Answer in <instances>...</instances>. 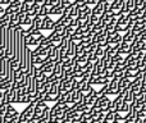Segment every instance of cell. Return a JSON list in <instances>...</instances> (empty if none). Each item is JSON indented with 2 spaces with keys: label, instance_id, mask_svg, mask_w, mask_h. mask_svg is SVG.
Returning <instances> with one entry per match:
<instances>
[{
  "label": "cell",
  "instance_id": "1",
  "mask_svg": "<svg viewBox=\"0 0 146 123\" xmlns=\"http://www.w3.org/2000/svg\"><path fill=\"white\" fill-rule=\"evenodd\" d=\"M18 116H19L18 110L12 105V104H9V105L7 106V110H5V113H4V119H5V121H10V119L18 118Z\"/></svg>",
  "mask_w": 146,
  "mask_h": 123
},
{
  "label": "cell",
  "instance_id": "2",
  "mask_svg": "<svg viewBox=\"0 0 146 123\" xmlns=\"http://www.w3.org/2000/svg\"><path fill=\"white\" fill-rule=\"evenodd\" d=\"M110 99H109V96H101V98L96 99V103L94 104L92 106H95V108H100L103 109V110H106V108H108V105L110 104Z\"/></svg>",
  "mask_w": 146,
  "mask_h": 123
},
{
  "label": "cell",
  "instance_id": "3",
  "mask_svg": "<svg viewBox=\"0 0 146 123\" xmlns=\"http://www.w3.org/2000/svg\"><path fill=\"white\" fill-rule=\"evenodd\" d=\"M54 26H55V23H54V21L51 19L50 15H46V17L42 18V21H41V27L40 30L44 31V30H50L53 31L54 30Z\"/></svg>",
  "mask_w": 146,
  "mask_h": 123
},
{
  "label": "cell",
  "instance_id": "4",
  "mask_svg": "<svg viewBox=\"0 0 146 123\" xmlns=\"http://www.w3.org/2000/svg\"><path fill=\"white\" fill-rule=\"evenodd\" d=\"M35 106H36V103H35V101H32V103L27 104V106H26V108L23 109L22 112H21V114H22V116L28 121L30 118H32V116H33V110H35Z\"/></svg>",
  "mask_w": 146,
  "mask_h": 123
},
{
  "label": "cell",
  "instance_id": "5",
  "mask_svg": "<svg viewBox=\"0 0 146 123\" xmlns=\"http://www.w3.org/2000/svg\"><path fill=\"white\" fill-rule=\"evenodd\" d=\"M133 37H135L133 32H132V31H127V32L124 33L123 36H122V43H121V45H122V46L129 45V44L133 41Z\"/></svg>",
  "mask_w": 146,
  "mask_h": 123
},
{
  "label": "cell",
  "instance_id": "6",
  "mask_svg": "<svg viewBox=\"0 0 146 123\" xmlns=\"http://www.w3.org/2000/svg\"><path fill=\"white\" fill-rule=\"evenodd\" d=\"M74 51H76V44L73 43V41L69 39L68 40V43H67V45H66V54H67V57H72L74 55Z\"/></svg>",
  "mask_w": 146,
  "mask_h": 123
},
{
  "label": "cell",
  "instance_id": "7",
  "mask_svg": "<svg viewBox=\"0 0 146 123\" xmlns=\"http://www.w3.org/2000/svg\"><path fill=\"white\" fill-rule=\"evenodd\" d=\"M123 101H124V99H123V96H121V95L115 96V99H114V100H111V104H113L114 112H119V109H121V106H122V104H123Z\"/></svg>",
  "mask_w": 146,
  "mask_h": 123
},
{
  "label": "cell",
  "instance_id": "8",
  "mask_svg": "<svg viewBox=\"0 0 146 123\" xmlns=\"http://www.w3.org/2000/svg\"><path fill=\"white\" fill-rule=\"evenodd\" d=\"M40 7H41L40 4H36V3H33V4L30 7V9H28L27 14L30 15L31 18H33V17H36V15H38V10H40Z\"/></svg>",
  "mask_w": 146,
  "mask_h": 123
},
{
  "label": "cell",
  "instance_id": "9",
  "mask_svg": "<svg viewBox=\"0 0 146 123\" xmlns=\"http://www.w3.org/2000/svg\"><path fill=\"white\" fill-rule=\"evenodd\" d=\"M62 73H63V69H62V64L60 63H54V67H53V70H51L50 74L55 76V77H58L59 80H60V76Z\"/></svg>",
  "mask_w": 146,
  "mask_h": 123
},
{
  "label": "cell",
  "instance_id": "10",
  "mask_svg": "<svg viewBox=\"0 0 146 123\" xmlns=\"http://www.w3.org/2000/svg\"><path fill=\"white\" fill-rule=\"evenodd\" d=\"M91 10H92V14H96V15H99V17H100V15L104 13V10H103V1H100V0H99L98 4L94 5V7L91 8Z\"/></svg>",
  "mask_w": 146,
  "mask_h": 123
},
{
  "label": "cell",
  "instance_id": "11",
  "mask_svg": "<svg viewBox=\"0 0 146 123\" xmlns=\"http://www.w3.org/2000/svg\"><path fill=\"white\" fill-rule=\"evenodd\" d=\"M129 85H131V81H129V78L122 77V78H119V80H118V88H121V90L128 87Z\"/></svg>",
  "mask_w": 146,
  "mask_h": 123
},
{
  "label": "cell",
  "instance_id": "12",
  "mask_svg": "<svg viewBox=\"0 0 146 123\" xmlns=\"http://www.w3.org/2000/svg\"><path fill=\"white\" fill-rule=\"evenodd\" d=\"M50 7H51V5H44V4H41L40 10H38V15H40L41 18L49 15V8H50Z\"/></svg>",
  "mask_w": 146,
  "mask_h": 123
},
{
  "label": "cell",
  "instance_id": "13",
  "mask_svg": "<svg viewBox=\"0 0 146 123\" xmlns=\"http://www.w3.org/2000/svg\"><path fill=\"white\" fill-rule=\"evenodd\" d=\"M101 112H103V109L95 108V106H91V108H90V112H88V113H90L91 117H92V118L96 121V119H98V117H99V114H100Z\"/></svg>",
  "mask_w": 146,
  "mask_h": 123
},
{
  "label": "cell",
  "instance_id": "14",
  "mask_svg": "<svg viewBox=\"0 0 146 123\" xmlns=\"http://www.w3.org/2000/svg\"><path fill=\"white\" fill-rule=\"evenodd\" d=\"M78 10H80V9H78V8L76 7V5H74V4H73V3H72V5H71V7H69V12H68V15H69V17H71V18H77Z\"/></svg>",
  "mask_w": 146,
  "mask_h": 123
},
{
  "label": "cell",
  "instance_id": "15",
  "mask_svg": "<svg viewBox=\"0 0 146 123\" xmlns=\"http://www.w3.org/2000/svg\"><path fill=\"white\" fill-rule=\"evenodd\" d=\"M124 101H126V103H128V104H131V103H133V100H135V92L132 90H129L128 92L126 94V95H124Z\"/></svg>",
  "mask_w": 146,
  "mask_h": 123
},
{
  "label": "cell",
  "instance_id": "16",
  "mask_svg": "<svg viewBox=\"0 0 146 123\" xmlns=\"http://www.w3.org/2000/svg\"><path fill=\"white\" fill-rule=\"evenodd\" d=\"M122 43V35L121 33H115V35L111 37V41H110V45H118V44Z\"/></svg>",
  "mask_w": 146,
  "mask_h": 123
},
{
  "label": "cell",
  "instance_id": "17",
  "mask_svg": "<svg viewBox=\"0 0 146 123\" xmlns=\"http://www.w3.org/2000/svg\"><path fill=\"white\" fill-rule=\"evenodd\" d=\"M45 103H55L56 101V95H51V94H46L42 99Z\"/></svg>",
  "mask_w": 146,
  "mask_h": 123
},
{
  "label": "cell",
  "instance_id": "18",
  "mask_svg": "<svg viewBox=\"0 0 146 123\" xmlns=\"http://www.w3.org/2000/svg\"><path fill=\"white\" fill-rule=\"evenodd\" d=\"M136 69L139 70L140 73H144V72H146V63H145V62H142V61H137Z\"/></svg>",
  "mask_w": 146,
  "mask_h": 123
},
{
  "label": "cell",
  "instance_id": "19",
  "mask_svg": "<svg viewBox=\"0 0 146 123\" xmlns=\"http://www.w3.org/2000/svg\"><path fill=\"white\" fill-rule=\"evenodd\" d=\"M31 23H32V18H31L28 14H26L25 18L21 21V26H22V27L23 26H31Z\"/></svg>",
  "mask_w": 146,
  "mask_h": 123
},
{
  "label": "cell",
  "instance_id": "20",
  "mask_svg": "<svg viewBox=\"0 0 146 123\" xmlns=\"http://www.w3.org/2000/svg\"><path fill=\"white\" fill-rule=\"evenodd\" d=\"M42 74H45V73L42 72V70H38L37 68L35 67V69H33V72H32V78H35V80H38V78H41L42 77Z\"/></svg>",
  "mask_w": 146,
  "mask_h": 123
},
{
  "label": "cell",
  "instance_id": "21",
  "mask_svg": "<svg viewBox=\"0 0 146 123\" xmlns=\"http://www.w3.org/2000/svg\"><path fill=\"white\" fill-rule=\"evenodd\" d=\"M108 82H109V80L106 77H103V76H99L98 80H96V85H101V86L106 85Z\"/></svg>",
  "mask_w": 146,
  "mask_h": 123
},
{
  "label": "cell",
  "instance_id": "22",
  "mask_svg": "<svg viewBox=\"0 0 146 123\" xmlns=\"http://www.w3.org/2000/svg\"><path fill=\"white\" fill-rule=\"evenodd\" d=\"M129 109V104L126 103V101H123V104H122L121 109H119V113H127Z\"/></svg>",
  "mask_w": 146,
  "mask_h": 123
},
{
  "label": "cell",
  "instance_id": "23",
  "mask_svg": "<svg viewBox=\"0 0 146 123\" xmlns=\"http://www.w3.org/2000/svg\"><path fill=\"white\" fill-rule=\"evenodd\" d=\"M36 106H37V108H41V109H45L46 106H48V103H45L42 99H40V100L36 101Z\"/></svg>",
  "mask_w": 146,
  "mask_h": 123
},
{
  "label": "cell",
  "instance_id": "24",
  "mask_svg": "<svg viewBox=\"0 0 146 123\" xmlns=\"http://www.w3.org/2000/svg\"><path fill=\"white\" fill-rule=\"evenodd\" d=\"M135 26H146V19H144L142 17H139L135 21Z\"/></svg>",
  "mask_w": 146,
  "mask_h": 123
},
{
  "label": "cell",
  "instance_id": "25",
  "mask_svg": "<svg viewBox=\"0 0 146 123\" xmlns=\"http://www.w3.org/2000/svg\"><path fill=\"white\" fill-rule=\"evenodd\" d=\"M105 122H110V123H113L114 121V118H113V113L111 112H106V114H105V119H104Z\"/></svg>",
  "mask_w": 146,
  "mask_h": 123
},
{
  "label": "cell",
  "instance_id": "26",
  "mask_svg": "<svg viewBox=\"0 0 146 123\" xmlns=\"http://www.w3.org/2000/svg\"><path fill=\"white\" fill-rule=\"evenodd\" d=\"M94 54H95V55L98 57L99 59H100L101 57H103V54H104V49H103V48H100V46H98V48H96V50H95V53H94Z\"/></svg>",
  "mask_w": 146,
  "mask_h": 123
},
{
  "label": "cell",
  "instance_id": "27",
  "mask_svg": "<svg viewBox=\"0 0 146 123\" xmlns=\"http://www.w3.org/2000/svg\"><path fill=\"white\" fill-rule=\"evenodd\" d=\"M144 7V0H133V8L139 9V8Z\"/></svg>",
  "mask_w": 146,
  "mask_h": 123
},
{
  "label": "cell",
  "instance_id": "28",
  "mask_svg": "<svg viewBox=\"0 0 146 123\" xmlns=\"http://www.w3.org/2000/svg\"><path fill=\"white\" fill-rule=\"evenodd\" d=\"M53 67H54V63H50V64H48L45 68H44L42 72L45 73V74H48V73H51V70H53Z\"/></svg>",
  "mask_w": 146,
  "mask_h": 123
},
{
  "label": "cell",
  "instance_id": "29",
  "mask_svg": "<svg viewBox=\"0 0 146 123\" xmlns=\"http://www.w3.org/2000/svg\"><path fill=\"white\" fill-rule=\"evenodd\" d=\"M74 30L76 28H73L71 27V26H66V28H64V32L67 33V35H69V36H72L73 33H74Z\"/></svg>",
  "mask_w": 146,
  "mask_h": 123
},
{
  "label": "cell",
  "instance_id": "30",
  "mask_svg": "<svg viewBox=\"0 0 146 123\" xmlns=\"http://www.w3.org/2000/svg\"><path fill=\"white\" fill-rule=\"evenodd\" d=\"M144 105H145V103H133L135 110H136V112L142 110V109H144Z\"/></svg>",
  "mask_w": 146,
  "mask_h": 123
},
{
  "label": "cell",
  "instance_id": "31",
  "mask_svg": "<svg viewBox=\"0 0 146 123\" xmlns=\"http://www.w3.org/2000/svg\"><path fill=\"white\" fill-rule=\"evenodd\" d=\"M86 62H87V57H86V55H81V57H78L77 63H80L81 65H82V64H85Z\"/></svg>",
  "mask_w": 146,
  "mask_h": 123
},
{
  "label": "cell",
  "instance_id": "32",
  "mask_svg": "<svg viewBox=\"0 0 146 123\" xmlns=\"http://www.w3.org/2000/svg\"><path fill=\"white\" fill-rule=\"evenodd\" d=\"M110 1H103V10L104 12H108L109 9H110Z\"/></svg>",
  "mask_w": 146,
  "mask_h": 123
},
{
  "label": "cell",
  "instance_id": "33",
  "mask_svg": "<svg viewBox=\"0 0 146 123\" xmlns=\"http://www.w3.org/2000/svg\"><path fill=\"white\" fill-rule=\"evenodd\" d=\"M83 10H85L86 15H88V17H90L91 14H92V10H91V8L88 7V5H87V7H85V8H83Z\"/></svg>",
  "mask_w": 146,
  "mask_h": 123
},
{
  "label": "cell",
  "instance_id": "34",
  "mask_svg": "<svg viewBox=\"0 0 146 123\" xmlns=\"http://www.w3.org/2000/svg\"><path fill=\"white\" fill-rule=\"evenodd\" d=\"M98 1L99 0H87L86 3H87V5H96L98 4Z\"/></svg>",
  "mask_w": 146,
  "mask_h": 123
},
{
  "label": "cell",
  "instance_id": "35",
  "mask_svg": "<svg viewBox=\"0 0 146 123\" xmlns=\"http://www.w3.org/2000/svg\"><path fill=\"white\" fill-rule=\"evenodd\" d=\"M3 57H5V50L3 46H0V58H3Z\"/></svg>",
  "mask_w": 146,
  "mask_h": 123
},
{
  "label": "cell",
  "instance_id": "36",
  "mask_svg": "<svg viewBox=\"0 0 146 123\" xmlns=\"http://www.w3.org/2000/svg\"><path fill=\"white\" fill-rule=\"evenodd\" d=\"M4 12H5V8L3 7V5H0V15L4 14Z\"/></svg>",
  "mask_w": 146,
  "mask_h": 123
},
{
  "label": "cell",
  "instance_id": "37",
  "mask_svg": "<svg viewBox=\"0 0 146 123\" xmlns=\"http://www.w3.org/2000/svg\"><path fill=\"white\" fill-rule=\"evenodd\" d=\"M25 3H27V4H30V5H32L33 3H35V0H23Z\"/></svg>",
  "mask_w": 146,
  "mask_h": 123
},
{
  "label": "cell",
  "instance_id": "38",
  "mask_svg": "<svg viewBox=\"0 0 146 123\" xmlns=\"http://www.w3.org/2000/svg\"><path fill=\"white\" fill-rule=\"evenodd\" d=\"M142 18H144V19H146V8L144 7V12H142V15H141Z\"/></svg>",
  "mask_w": 146,
  "mask_h": 123
},
{
  "label": "cell",
  "instance_id": "39",
  "mask_svg": "<svg viewBox=\"0 0 146 123\" xmlns=\"http://www.w3.org/2000/svg\"><path fill=\"white\" fill-rule=\"evenodd\" d=\"M0 123H4V116L0 114Z\"/></svg>",
  "mask_w": 146,
  "mask_h": 123
},
{
  "label": "cell",
  "instance_id": "40",
  "mask_svg": "<svg viewBox=\"0 0 146 123\" xmlns=\"http://www.w3.org/2000/svg\"><path fill=\"white\" fill-rule=\"evenodd\" d=\"M18 1H23V0H18Z\"/></svg>",
  "mask_w": 146,
  "mask_h": 123
},
{
  "label": "cell",
  "instance_id": "41",
  "mask_svg": "<svg viewBox=\"0 0 146 123\" xmlns=\"http://www.w3.org/2000/svg\"><path fill=\"white\" fill-rule=\"evenodd\" d=\"M145 51H146V48H145Z\"/></svg>",
  "mask_w": 146,
  "mask_h": 123
},
{
  "label": "cell",
  "instance_id": "42",
  "mask_svg": "<svg viewBox=\"0 0 146 123\" xmlns=\"http://www.w3.org/2000/svg\"><path fill=\"white\" fill-rule=\"evenodd\" d=\"M59 123H62V122H59Z\"/></svg>",
  "mask_w": 146,
  "mask_h": 123
}]
</instances>
